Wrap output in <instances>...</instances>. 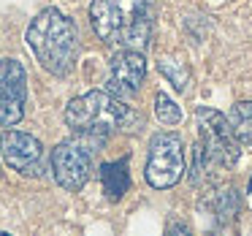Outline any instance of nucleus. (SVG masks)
<instances>
[{"mask_svg": "<svg viewBox=\"0 0 252 236\" xmlns=\"http://www.w3.org/2000/svg\"><path fill=\"white\" fill-rule=\"evenodd\" d=\"M152 0H93L90 25L111 49H147L152 38Z\"/></svg>", "mask_w": 252, "mask_h": 236, "instance_id": "nucleus-1", "label": "nucleus"}, {"mask_svg": "<svg viewBox=\"0 0 252 236\" xmlns=\"http://www.w3.org/2000/svg\"><path fill=\"white\" fill-rule=\"evenodd\" d=\"M38 66L52 76H68L79 60V30L60 8H44L25 33Z\"/></svg>", "mask_w": 252, "mask_h": 236, "instance_id": "nucleus-2", "label": "nucleus"}, {"mask_svg": "<svg viewBox=\"0 0 252 236\" xmlns=\"http://www.w3.org/2000/svg\"><path fill=\"white\" fill-rule=\"evenodd\" d=\"M130 106L122 98L111 95L109 90H90L65 106V125L79 136L95 138L100 144L111 133L122 131L130 122Z\"/></svg>", "mask_w": 252, "mask_h": 236, "instance_id": "nucleus-3", "label": "nucleus"}, {"mask_svg": "<svg viewBox=\"0 0 252 236\" xmlns=\"http://www.w3.org/2000/svg\"><path fill=\"white\" fill-rule=\"evenodd\" d=\"M100 141L87 136L60 141L52 149V176L68 193L82 190L93 176V149Z\"/></svg>", "mask_w": 252, "mask_h": 236, "instance_id": "nucleus-4", "label": "nucleus"}, {"mask_svg": "<svg viewBox=\"0 0 252 236\" xmlns=\"http://www.w3.org/2000/svg\"><path fill=\"white\" fill-rule=\"evenodd\" d=\"M195 125H198V141L203 144L209 160L222 169L239 163L241 158V141L236 138L233 128H230L228 117L217 109H209V106H198L195 111Z\"/></svg>", "mask_w": 252, "mask_h": 236, "instance_id": "nucleus-5", "label": "nucleus"}, {"mask_svg": "<svg viewBox=\"0 0 252 236\" xmlns=\"http://www.w3.org/2000/svg\"><path fill=\"white\" fill-rule=\"evenodd\" d=\"M185 174V141L179 133H158L149 141L147 152V166H144V176H147L149 187L155 190H168Z\"/></svg>", "mask_w": 252, "mask_h": 236, "instance_id": "nucleus-6", "label": "nucleus"}, {"mask_svg": "<svg viewBox=\"0 0 252 236\" xmlns=\"http://www.w3.org/2000/svg\"><path fill=\"white\" fill-rule=\"evenodd\" d=\"M0 158L8 169L19 171L22 176H44V144L25 131H3L0 136Z\"/></svg>", "mask_w": 252, "mask_h": 236, "instance_id": "nucleus-7", "label": "nucleus"}, {"mask_svg": "<svg viewBox=\"0 0 252 236\" xmlns=\"http://www.w3.org/2000/svg\"><path fill=\"white\" fill-rule=\"evenodd\" d=\"M28 73L19 60H0V128H11L25 117Z\"/></svg>", "mask_w": 252, "mask_h": 236, "instance_id": "nucleus-8", "label": "nucleus"}, {"mask_svg": "<svg viewBox=\"0 0 252 236\" xmlns=\"http://www.w3.org/2000/svg\"><path fill=\"white\" fill-rule=\"evenodd\" d=\"M144 79H147V55L141 49H120L109 63L106 90L125 101L138 95Z\"/></svg>", "mask_w": 252, "mask_h": 236, "instance_id": "nucleus-9", "label": "nucleus"}, {"mask_svg": "<svg viewBox=\"0 0 252 236\" xmlns=\"http://www.w3.org/2000/svg\"><path fill=\"white\" fill-rule=\"evenodd\" d=\"M98 176H100V187H103V193H106V198H109V201H122V198H125V193L130 190V171H127V158L100 163Z\"/></svg>", "mask_w": 252, "mask_h": 236, "instance_id": "nucleus-10", "label": "nucleus"}, {"mask_svg": "<svg viewBox=\"0 0 252 236\" xmlns=\"http://www.w3.org/2000/svg\"><path fill=\"white\" fill-rule=\"evenodd\" d=\"M228 122L233 128L236 138H239L244 147H252V101H239V103L230 109Z\"/></svg>", "mask_w": 252, "mask_h": 236, "instance_id": "nucleus-11", "label": "nucleus"}, {"mask_svg": "<svg viewBox=\"0 0 252 236\" xmlns=\"http://www.w3.org/2000/svg\"><path fill=\"white\" fill-rule=\"evenodd\" d=\"M158 68H160V73L174 84V90H179V93H187V90H190V71H187V66L182 60L163 55L158 63Z\"/></svg>", "mask_w": 252, "mask_h": 236, "instance_id": "nucleus-12", "label": "nucleus"}, {"mask_svg": "<svg viewBox=\"0 0 252 236\" xmlns=\"http://www.w3.org/2000/svg\"><path fill=\"white\" fill-rule=\"evenodd\" d=\"M155 117H158V120L163 122L165 128L179 125V122H182V109H179V103H176L171 95H165L163 90L155 95Z\"/></svg>", "mask_w": 252, "mask_h": 236, "instance_id": "nucleus-13", "label": "nucleus"}, {"mask_svg": "<svg viewBox=\"0 0 252 236\" xmlns=\"http://www.w3.org/2000/svg\"><path fill=\"white\" fill-rule=\"evenodd\" d=\"M239 212V196H236V190L230 187V190H222L217 196V217L222 220H230L233 214Z\"/></svg>", "mask_w": 252, "mask_h": 236, "instance_id": "nucleus-14", "label": "nucleus"}, {"mask_svg": "<svg viewBox=\"0 0 252 236\" xmlns=\"http://www.w3.org/2000/svg\"><path fill=\"white\" fill-rule=\"evenodd\" d=\"M171 231H174V234H187V225H174Z\"/></svg>", "mask_w": 252, "mask_h": 236, "instance_id": "nucleus-15", "label": "nucleus"}, {"mask_svg": "<svg viewBox=\"0 0 252 236\" xmlns=\"http://www.w3.org/2000/svg\"><path fill=\"white\" fill-rule=\"evenodd\" d=\"M250 190H252V176H250Z\"/></svg>", "mask_w": 252, "mask_h": 236, "instance_id": "nucleus-16", "label": "nucleus"}]
</instances>
